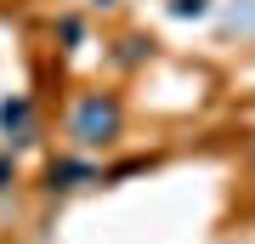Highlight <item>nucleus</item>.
Masks as SVG:
<instances>
[{
	"instance_id": "obj_2",
	"label": "nucleus",
	"mask_w": 255,
	"mask_h": 244,
	"mask_svg": "<svg viewBox=\"0 0 255 244\" xmlns=\"http://www.w3.org/2000/svg\"><path fill=\"white\" fill-rule=\"evenodd\" d=\"M46 176H51L46 188H80V182H91L97 171H91V165H51Z\"/></svg>"
},
{
	"instance_id": "obj_3",
	"label": "nucleus",
	"mask_w": 255,
	"mask_h": 244,
	"mask_svg": "<svg viewBox=\"0 0 255 244\" xmlns=\"http://www.w3.org/2000/svg\"><path fill=\"white\" fill-rule=\"evenodd\" d=\"M6 176H11V165H0V188H6Z\"/></svg>"
},
{
	"instance_id": "obj_1",
	"label": "nucleus",
	"mask_w": 255,
	"mask_h": 244,
	"mask_svg": "<svg viewBox=\"0 0 255 244\" xmlns=\"http://www.w3.org/2000/svg\"><path fill=\"white\" fill-rule=\"evenodd\" d=\"M119 125H125V108H119V97H108V91H91V97H80V108H74L68 136H74V142H85V148H97V142H114Z\"/></svg>"
}]
</instances>
